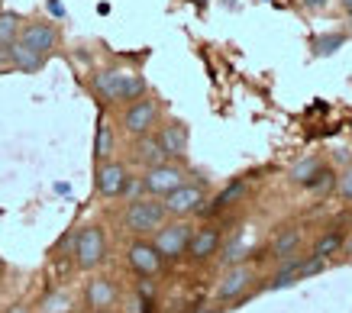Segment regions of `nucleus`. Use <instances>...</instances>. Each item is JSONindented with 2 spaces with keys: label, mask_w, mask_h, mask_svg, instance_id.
I'll use <instances>...</instances> for the list:
<instances>
[{
  "label": "nucleus",
  "mask_w": 352,
  "mask_h": 313,
  "mask_svg": "<svg viewBox=\"0 0 352 313\" xmlns=\"http://www.w3.org/2000/svg\"><path fill=\"white\" fill-rule=\"evenodd\" d=\"M155 136H159L162 149H165L168 159H184V155H188V142H191V136H188V126H184L182 119H168V123H162Z\"/></svg>",
  "instance_id": "nucleus-12"
},
{
  "label": "nucleus",
  "mask_w": 352,
  "mask_h": 313,
  "mask_svg": "<svg viewBox=\"0 0 352 313\" xmlns=\"http://www.w3.org/2000/svg\"><path fill=\"white\" fill-rule=\"evenodd\" d=\"M342 10H346V13H352V0H342Z\"/></svg>",
  "instance_id": "nucleus-28"
},
{
  "label": "nucleus",
  "mask_w": 352,
  "mask_h": 313,
  "mask_svg": "<svg viewBox=\"0 0 352 313\" xmlns=\"http://www.w3.org/2000/svg\"><path fill=\"white\" fill-rule=\"evenodd\" d=\"M300 239H304L300 227H285V229H281V233L275 236V242H272V255H275L278 262L291 259V255H298Z\"/></svg>",
  "instance_id": "nucleus-16"
},
{
  "label": "nucleus",
  "mask_w": 352,
  "mask_h": 313,
  "mask_svg": "<svg viewBox=\"0 0 352 313\" xmlns=\"http://www.w3.org/2000/svg\"><path fill=\"white\" fill-rule=\"evenodd\" d=\"M162 204H165V213L168 216H175V220H188V216H194V213H204L207 191H204V184L184 181V184H178L171 194L162 197Z\"/></svg>",
  "instance_id": "nucleus-5"
},
{
  "label": "nucleus",
  "mask_w": 352,
  "mask_h": 313,
  "mask_svg": "<svg viewBox=\"0 0 352 313\" xmlns=\"http://www.w3.org/2000/svg\"><path fill=\"white\" fill-rule=\"evenodd\" d=\"M126 184H129V168L123 162H97V172H94V187L100 197L107 200H117V197L126 194Z\"/></svg>",
  "instance_id": "nucleus-8"
},
{
  "label": "nucleus",
  "mask_w": 352,
  "mask_h": 313,
  "mask_svg": "<svg viewBox=\"0 0 352 313\" xmlns=\"http://www.w3.org/2000/svg\"><path fill=\"white\" fill-rule=\"evenodd\" d=\"M336 248H342V233H327L323 239H317V246H314V252L310 255H317V259H327V255H333Z\"/></svg>",
  "instance_id": "nucleus-22"
},
{
  "label": "nucleus",
  "mask_w": 352,
  "mask_h": 313,
  "mask_svg": "<svg viewBox=\"0 0 352 313\" xmlns=\"http://www.w3.org/2000/svg\"><path fill=\"white\" fill-rule=\"evenodd\" d=\"M110 155H113V130H110V123L100 117L97 123V136H94V159L97 162H107Z\"/></svg>",
  "instance_id": "nucleus-18"
},
{
  "label": "nucleus",
  "mask_w": 352,
  "mask_h": 313,
  "mask_svg": "<svg viewBox=\"0 0 352 313\" xmlns=\"http://www.w3.org/2000/svg\"><path fill=\"white\" fill-rule=\"evenodd\" d=\"M85 301L91 310H107V307H113V303L120 301V288L113 278H91L87 281V291H85Z\"/></svg>",
  "instance_id": "nucleus-14"
},
{
  "label": "nucleus",
  "mask_w": 352,
  "mask_h": 313,
  "mask_svg": "<svg viewBox=\"0 0 352 313\" xmlns=\"http://www.w3.org/2000/svg\"><path fill=\"white\" fill-rule=\"evenodd\" d=\"M336 194H340L342 200H352V165L336 178Z\"/></svg>",
  "instance_id": "nucleus-24"
},
{
  "label": "nucleus",
  "mask_w": 352,
  "mask_h": 313,
  "mask_svg": "<svg viewBox=\"0 0 352 313\" xmlns=\"http://www.w3.org/2000/svg\"><path fill=\"white\" fill-rule=\"evenodd\" d=\"M245 191H249V187H245V181H243V178H239V181H230V184H226V187H223V191L217 194L214 207H210V213H220V210H226V207H233L236 200H243V197H245Z\"/></svg>",
  "instance_id": "nucleus-19"
},
{
  "label": "nucleus",
  "mask_w": 352,
  "mask_h": 313,
  "mask_svg": "<svg viewBox=\"0 0 352 313\" xmlns=\"http://www.w3.org/2000/svg\"><path fill=\"white\" fill-rule=\"evenodd\" d=\"M72 255L81 271H94L107 262V236L100 227H81L72 239Z\"/></svg>",
  "instance_id": "nucleus-3"
},
{
  "label": "nucleus",
  "mask_w": 352,
  "mask_h": 313,
  "mask_svg": "<svg viewBox=\"0 0 352 313\" xmlns=\"http://www.w3.org/2000/svg\"><path fill=\"white\" fill-rule=\"evenodd\" d=\"M336 45H342V36H327V39H317V55L336 52Z\"/></svg>",
  "instance_id": "nucleus-25"
},
{
  "label": "nucleus",
  "mask_w": 352,
  "mask_h": 313,
  "mask_svg": "<svg viewBox=\"0 0 352 313\" xmlns=\"http://www.w3.org/2000/svg\"><path fill=\"white\" fill-rule=\"evenodd\" d=\"M3 313H32L30 307H26V303H13L10 310H3Z\"/></svg>",
  "instance_id": "nucleus-27"
},
{
  "label": "nucleus",
  "mask_w": 352,
  "mask_h": 313,
  "mask_svg": "<svg viewBox=\"0 0 352 313\" xmlns=\"http://www.w3.org/2000/svg\"><path fill=\"white\" fill-rule=\"evenodd\" d=\"M20 36V16L16 13H0V45L16 43Z\"/></svg>",
  "instance_id": "nucleus-21"
},
{
  "label": "nucleus",
  "mask_w": 352,
  "mask_h": 313,
  "mask_svg": "<svg viewBox=\"0 0 352 313\" xmlns=\"http://www.w3.org/2000/svg\"><path fill=\"white\" fill-rule=\"evenodd\" d=\"M0 275H3V259H0Z\"/></svg>",
  "instance_id": "nucleus-30"
},
{
  "label": "nucleus",
  "mask_w": 352,
  "mask_h": 313,
  "mask_svg": "<svg viewBox=\"0 0 352 313\" xmlns=\"http://www.w3.org/2000/svg\"><path fill=\"white\" fill-rule=\"evenodd\" d=\"M159 126V104L152 97H136V100H129V107L126 113H123V130L136 139V136H146V132H152Z\"/></svg>",
  "instance_id": "nucleus-7"
},
{
  "label": "nucleus",
  "mask_w": 352,
  "mask_h": 313,
  "mask_svg": "<svg viewBox=\"0 0 352 313\" xmlns=\"http://www.w3.org/2000/svg\"><path fill=\"white\" fill-rule=\"evenodd\" d=\"M320 172V159H304L300 165H294L288 172V178H291V184H298V187H304L307 191V184L314 181V174Z\"/></svg>",
  "instance_id": "nucleus-20"
},
{
  "label": "nucleus",
  "mask_w": 352,
  "mask_h": 313,
  "mask_svg": "<svg viewBox=\"0 0 352 313\" xmlns=\"http://www.w3.org/2000/svg\"><path fill=\"white\" fill-rule=\"evenodd\" d=\"M91 87L107 104H129L146 94V78L133 68H100L91 75Z\"/></svg>",
  "instance_id": "nucleus-1"
},
{
  "label": "nucleus",
  "mask_w": 352,
  "mask_h": 313,
  "mask_svg": "<svg viewBox=\"0 0 352 313\" xmlns=\"http://www.w3.org/2000/svg\"><path fill=\"white\" fill-rule=\"evenodd\" d=\"M165 220H168V213H165L162 197H149V194L133 197L126 204V210H123V227H126V233H133V236H152Z\"/></svg>",
  "instance_id": "nucleus-2"
},
{
  "label": "nucleus",
  "mask_w": 352,
  "mask_h": 313,
  "mask_svg": "<svg viewBox=\"0 0 352 313\" xmlns=\"http://www.w3.org/2000/svg\"><path fill=\"white\" fill-rule=\"evenodd\" d=\"M330 0H304V7H310V10H323Z\"/></svg>",
  "instance_id": "nucleus-26"
},
{
  "label": "nucleus",
  "mask_w": 352,
  "mask_h": 313,
  "mask_svg": "<svg viewBox=\"0 0 352 313\" xmlns=\"http://www.w3.org/2000/svg\"><path fill=\"white\" fill-rule=\"evenodd\" d=\"M349 252H352V246H349Z\"/></svg>",
  "instance_id": "nucleus-31"
},
{
  "label": "nucleus",
  "mask_w": 352,
  "mask_h": 313,
  "mask_svg": "<svg viewBox=\"0 0 352 313\" xmlns=\"http://www.w3.org/2000/svg\"><path fill=\"white\" fill-rule=\"evenodd\" d=\"M217 248H220V227H201L191 233V242H188V259L191 262H207L210 255H217Z\"/></svg>",
  "instance_id": "nucleus-13"
},
{
  "label": "nucleus",
  "mask_w": 352,
  "mask_h": 313,
  "mask_svg": "<svg viewBox=\"0 0 352 313\" xmlns=\"http://www.w3.org/2000/svg\"><path fill=\"white\" fill-rule=\"evenodd\" d=\"M191 233L194 227L188 220H165L155 233H152V246L159 248L162 262H178L184 259V252H188V242H191Z\"/></svg>",
  "instance_id": "nucleus-4"
},
{
  "label": "nucleus",
  "mask_w": 352,
  "mask_h": 313,
  "mask_svg": "<svg viewBox=\"0 0 352 313\" xmlns=\"http://www.w3.org/2000/svg\"><path fill=\"white\" fill-rule=\"evenodd\" d=\"M252 278H256V275H252L249 265H230L223 278L217 281V301H223V303L239 301L245 294V288L252 284Z\"/></svg>",
  "instance_id": "nucleus-11"
},
{
  "label": "nucleus",
  "mask_w": 352,
  "mask_h": 313,
  "mask_svg": "<svg viewBox=\"0 0 352 313\" xmlns=\"http://www.w3.org/2000/svg\"><path fill=\"white\" fill-rule=\"evenodd\" d=\"M133 159H136L142 168H152V165L168 162V155L162 149V142L155 132H146V136H136V146H133Z\"/></svg>",
  "instance_id": "nucleus-15"
},
{
  "label": "nucleus",
  "mask_w": 352,
  "mask_h": 313,
  "mask_svg": "<svg viewBox=\"0 0 352 313\" xmlns=\"http://www.w3.org/2000/svg\"><path fill=\"white\" fill-rule=\"evenodd\" d=\"M68 307H72L68 294H49L43 301V313H68Z\"/></svg>",
  "instance_id": "nucleus-23"
},
{
  "label": "nucleus",
  "mask_w": 352,
  "mask_h": 313,
  "mask_svg": "<svg viewBox=\"0 0 352 313\" xmlns=\"http://www.w3.org/2000/svg\"><path fill=\"white\" fill-rule=\"evenodd\" d=\"M126 265L136 271L139 278H155L162 271V255L146 236H136L126 248Z\"/></svg>",
  "instance_id": "nucleus-9"
},
{
  "label": "nucleus",
  "mask_w": 352,
  "mask_h": 313,
  "mask_svg": "<svg viewBox=\"0 0 352 313\" xmlns=\"http://www.w3.org/2000/svg\"><path fill=\"white\" fill-rule=\"evenodd\" d=\"M23 45H30L32 52L39 55H49L55 52V45H58V30H55L52 23H26V26H20V36H16Z\"/></svg>",
  "instance_id": "nucleus-10"
},
{
  "label": "nucleus",
  "mask_w": 352,
  "mask_h": 313,
  "mask_svg": "<svg viewBox=\"0 0 352 313\" xmlns=\"http://www.w3.org/2000/svg\"><path fill=\"white\" fill-rule=\"evenodd\" d=\"M10 65L26 71V75H32V71H39V68L45 65V55L32 52L30 45H23L20 39H16V43H10Z\"/></svg>",
  "instance_id": "nucleus-17"
},
{
  "label": "nucleus",
  "mask_w": 352,
  "mask_h": 313,
  "mask_svg": "<svg viewBox=\"0 0 352 313\" xmlns=\"http://www.w3.org/2000/svg\"><path fill=\"white\" fill-rule=\"evenodd\" d=\"M188 181V174H184L182 165L175 162H162V165H152V168H146V174H142V191L149 197H165L171 194L178 184Z\"/></svg>",
  "instance_id": "nucleus-6"
},
{
  "label": "nucleus",
  "mask_w": 352,
  "mask_h": 313,
  "mask_svg": "<svg viewBox=\"0 0 352 313\" xmlns=\"http://www.w3.org/2000/svg\"><path fill=\"white\" fill-rule=\"evenodd\" d=\"M91 313H113V310H110V307H107V310H91Z\"/></svg>",
  "instance_id": "nucleus-29"
}]
</instances>
